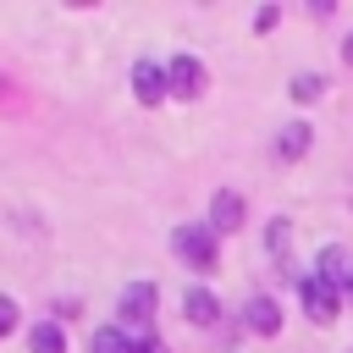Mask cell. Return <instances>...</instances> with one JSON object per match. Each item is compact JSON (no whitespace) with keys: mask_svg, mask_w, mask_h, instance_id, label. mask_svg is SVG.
<instances>
[{"mask_svg":"<svg viewBox=\"0 0 353 353\" xmlns=\"http://www.w3.org/2000/svg\"><path fill=\"white\" fill-rule=\"evenodd\" d=\"M0 331H17V303H11V298L0 303Z\"/></svg>","mask_w":353,"mask_h":353,"instance_id":"16","label":"cell"},{"mask_svg":"<svg viewBox=\"0 0 353 353\" xmlns=\"http://www.w3.org/2000/svg\"><path fill=\"white\" fill-rule=\"evenodd\" d=\"M248 325H254V331H265V336H276V331H281L276 303H270V298H254V303H248Z\"/></svg>","mask_w":353,"mask_h":353,"instance_id":"9","label":"cell"},{"mask_svg":"<svg viewBox=\"0 0 353 353\" xmlns=\"http://www.w3.org/2000/svg\"><path fill=\"white\" fill-rule=\"evenodd\" d=\"M171 248H176L193 270H215V243H210L204 226H176V232H171Z\"/></svg>","mask_w":353,"mask_h":353,"instance_id":"1","label":"cell"},{"mask_svg":"<svg viewBox=\"0 0 353 353\" xmlns=\"http://www.w3.org/2000/svg\"><path fill=\"white\" fill-rule=\"evenodd\" d=\"M320 88H325V77H320V72H298V77H292V99H314Z\"/></svg>","mask_w":353,"mask_h":353,"instance_id":"13","label":"cell"},{"mask_svg":"<svg viewBox=\"0 0 353 353\" xmlns=\"http://www.w3.org/2000/svg\"><path fill=\"white\" fill-rule=\"evenodd\" d=\"M298 298H303V309H309V320H320V325H331L336 320V287L325 281V276H303L298 281Z\"/></svg>","mask_w":353,"mask_h":353,"instance_id":"2","label":"cell"},{"mask_svg":"<svg viewBox=\"0 0 353 353\" xmlns=\"http://www.w3.org/2000/svg\"><path fill=\"white\" fill-rule=\"evenodd\" d=\"M165 88H171V77H165L154 61H132V94H138L143 105H160Z\"/></svg>","mask_w":353,"mask_h":353,"instance_id":"3","label":"cell"},{"mask_svg":"<svg viewBox=\"0 0 353 353\" xmlns=\"http://www.w3.org/2000/svg\"><path fill=\"white\" fill-rule=\"evenodd\" d=\"M88 347H94V353H138V347H132V342H127V336H121L116 325H99Z\"/></svg>","mask_w":353,"mask_h":353,"instance_id":"11","label":"cell"},{"mask_svg":"<svg viewBox=\"0 0 353 353\" xmlns=\"http://www.w3.org/2000/svg\"><path fill=\"white\" fill-rule=\"evenodd\" d=\"M165 77H171V88H176L182 99H199V94H204V66H199L193 55H176V61L165 66Z\"/></svg>","mask_w":353,"mask_h":353,"instance_id":"4","label":"cell"},{"mask_svg":"<svg viewBox=\"0 0 353 353\" xmlns=\"http://www.w3.org/2000/svg\"><path fill=\"white\" fill-rule=\"evenodd\" d=\"M149 314H154V287H149V281H132V287L121 292V320L143 331V325H149Z\"/></svg>","mask_w":353,"mask_h":353,"instance_id":"5","label":"cell"},{"mask_svg":"<svg viewBox=\"0 0 353 353\" xmlns=\"http://www.w3.org/2000/svg\"><path fill=\"white\" fill-rule=\"evenodd\" d=\"M314 276H325L331 287H353V265H347V254L331 243V248H320V270Z\"/></svg>","mask_w":353,"mask_h":353,"instance_id":"7","label":"cell"},{"mask_svg":"<svg viewBox=\"0 0 353 353\" xmlns=\"http://www.w3.org/2000/svg\"><path fill=\"white\" fill-rule=\"evenodd\" d=\"M276 22H281V11H276V6H265V11H254V28H259V33H265V28H276Z\"/></svg>","mask_w":353,"mask_h":353,"instance_id":"15","label":"cell"},{"mask_svg":"<svg viewBox=\"0 0 353 353\" xmlns=\"http://www.w3.org/2000/svg\"><path fill=\"white\" fill-rule=\"evenodd\" d=\"M210 215H215V221H210L215 232H237V226H243V199H237V193H215V199H210Z\"/></svg>","mask_w":353,"mask_h":353,"instance_id":"6","label":"cell"},{"mask_svg":"<svg viewBox=\"0 0 353 353\" xmlns=\"http://www.w3.org/2000/svg\"><path fill=\"white\" fill-rule=\"evenodd\" d=\"M28 347H33V353H66V342H61V325L39 320V325L28 331Z\"/></svg>","mask_w":353,"mask_h":353,"instance_id":"10","label":"cell"},{"mask_svg":"<svg viewBox=\"0 0 353 353\" xmlns=\"http://www.w3.org/2000/svg\"><path fill=\"white\" fill-rule=\"evenodd\" d=\"M188 320H193V325H210V320H215V298H210L204 287L188 292Z\"/></svg>","mask_w":353,"mask_h":353,"instance_id":"12","label":"cell"},{"mask_svg":"<svg viewBox=\"0 0 353 353\" xmlns=\"http://www.w3.org/2000/svg\"><path fill=\"white\" fill-rule=\"evenodd\" d=\"M287 237H292V226L287 221H270V254L276 259H287Z\"/></svg>","mask_w":353,"mask_h":353,"instance_id":"14","label":"cell"},{"mask_svg":"<svg viewBox=\"0 0 353 353\" xmlns=\"http://www.w3.org/2000/svg\"><path fill=\"white\" fill-rule=\"evenodd\" d=\"M347 61H353V39H347Z\"/></svg>","mask_w":353,"mask_h":353,"instance_id":"17","label":"cell"},{"mask_svg":"<svg viewBox=\"0 0 353 353\" xmlns=\"http://www.w3.org/2000/svg\"><path fill=\"white\" fill-rule=\"evenodd\" d=\"M347 292H353V287H347Z\"/></svg>","mask_w":353,"mask_h":353,"instance_id":"18","label":"cell"},{"mask_svg":"<svg viewBox=\"0 0 353 353\" xmlns=\"http://www.w3.org/2000/svg\"><path fill=\"white\" fill-rule=\"evenodd\" d=\"M303 149H309V127H303V121H287L281 138H276V154H281V160H298Z\"/></svg>","mask_w":353,"mask_h":353,"instance_id":"8","label":"cell"}]
</instances>
